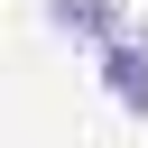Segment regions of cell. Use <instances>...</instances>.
I'll return each mask as SVG.
<instances>
[{
	"label": "cell",
	"instance_id": "6da1fadb",
	"mask_svg": "<svg viewBox=\"0 0 148 148\" xmlns=\"http://www.w3.org/2000/svg\"><path fill=\"white\" fill-rule=\"evenodd\" d=\"M46 18L65 28V37H92V46H120V0H46Z\"/></svg>",
	"mask_w": 148,
	"mask_h": 148
},
{
	"label": "cell",
	"instance_id": "7a4b0ae2",
	"mask_svg": "<svg viewBox=\"0 0 148 148\" xmlns=\"http://www.w3.org/2000/svg\"><path fill=\"white\" fill-rule=\"evenodd\" d=\"M102 83H111V102L120 111H148V46H102Z\"/></svg>",
	"mask_w": 148,
	"mask_h": 148
}]
</instances>
